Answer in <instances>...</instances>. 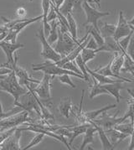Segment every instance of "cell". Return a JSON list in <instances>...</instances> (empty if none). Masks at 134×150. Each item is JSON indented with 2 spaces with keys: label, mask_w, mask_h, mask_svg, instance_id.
<instances>
[{
  "label": "cell",
  "mask_w": 134,
  "mask_h": 150,
  "mask_svg": "<svg viewBox=\"0 0 134 150\" xmlns=\"http://www.w3.org/2000/svg\"><path fill=\"white\" fill-rule=\"evenodd\" d=\"M128 92L130 94V96H132V99H133V101L134 102V91L133 90H131V89H128Z\"/></svg>",
  "instance_id": "obj_50"
},
{
  "label": "cell",
  "mask_w": 134,
  "mask_h": 150,
  "mask_svg": "<svg viewBox=\"0 0 134 150\" xmlns=\"http://www.w3.org/2000/svg\"><path fill=\"white\" fill-rule=\"evenodd\" d=\"M57 30H58V40H57L56 45L54 47V50L58 54H61L62 57L66 56L70 52H71L80 43L83 42L90 34L89 31L87 30L85 35L80 40H75L70 33H65V32L61 31V30L59 29V24H58Z\"/></svg>",
  "instance_id": "obj_1"
},
{
  "label": "cell",
  "mask_w": 134,
  "mask_h": 150,
  "mask_svg": "<svg viewBox=\"0 0 134 150\" xmlns=\"http://www.w3.org/2000/svg\"><path fill=\"white\" fill-rule=\"evenodd\" d=\"M49 1H50V2H51L52 4H53V2H54V0H49Z\"/></svg>",
  "instance_id": "obj_53"
},
{
  "label": "cell",
  "mask_w": 134,
  "mask_h": 150,
  "mask_svg": "<svg viewBox=\"0 0 134 150\" xmlns=\"http://www.w3.org/2000/svg\"><path fill=\"white\" fill-rule=\"evenodd\" d=\"M87 30L89 31L90 35H92V38L96 40V42L97 43L98 46H99V47L102 46L104 45V43H105V40H104V38L102 36V35H101L100 31H98V30H96L92 25L87 27Z\"/></svg>",
  "instance_id": "obj_33"
},
{
  "label": "cell",
  "mask_w": 134,
  "mask_h": 150,
  "mask_svg": "<svg viewBox=\"0 0 134 150\" xmlns=\"http://www.w3.org/2000/svg\"><path fill=\"white\" fill-rule=\"evenodd\" d=\"M83 0H65L63 4L60 7V12L65 16L68 13H71L74 8L80 6Z\"/></svg>",
  "instance_id": "obj_25"
},
{
  "label": "cell",
  "mask_w": 134,
  "mask_h": 150,
  "mask_svg": "<svg viewBox=\"0 0 134 150\" xmlns=\"http://www.w3.org/2000/svg\"><path fill=\"white\" fill-rule=\"evenodd\" d=\"M8 29L7 28L6 26L4 25H0V34H4V33H8Z\"/></svg>",
  "instance_id": "obj_48"
},
{
  "label": "cell",
  "mask_w": 134,
  "mask_h": 150,
  "mask_svg": "<svg viewBox=\"0 0 134 150\" xmlns=\"http://www.w3.org/2000/svg\"><path fill=\"white\" fill-rule=\"evenodd\" d=\"M96 132H97V127L91 123V125L87 127V129L84 132L85 135H84V138H83L82 144H81L80 147V150L84 149L87 144L94 143V136H95Z\"/></svg>",
  "instance_id": "obj_24"
},
{
  "label": "cell",
  "mask_w": 134,
  "mask_h": 150,
  "mask_svg": "<svg viewBox=\"0 0 134 150\" xmlns=\"http://www.w3.org/2000/svg\"><path fill=\"white\" fill-rule=\"evenodd\" d=\"M119 113V111H117L114 116H111V115L107 114L106 112H104L103 113H102V116L100 118L98 119H94L92 120L94 123H96L98 126H101L104 130L106 129H108V128H111L113 127L118 124V123H121L123 122L122 117H117Z\"/></svg>",
  "instance_id": "obj_13"
},
{
  "label": "cell",
  "mask_w": 134,
  "mask_h": 150,
  "mask_svg": "<svg viewBox=\"0 0 134 150\" xmlns=\"http://www.w3.org/2000/svg\"><path fill=\"white\" fill-rule=\"evenodd\" d=\"M91 125L90 122H86L84 124H79L78 126H71L70 127V130L71 131L72 134L71 136V138H68V144L71 146L73 141L75 140V138H77L78 136L83 134L85 132V130L87 129V127Z\"/></svg>",
  "instance_id": "obj_22"
},
{
  "label": "cell",
  "mask_w": 134,
  "mask_h": 150,
  "mask_svg": "<svg viewBox=\"0 0 134 150\" xmlns=\"http://www.w3.org/2000/svg\"><path fill=\"white\" fill-rule=\"evenodd\" d=\"M22 129L17 127L8 138H7L2 144H0V150H19L20 148V138L22 136Z\"/></svg>",
  "instance_id": "obj_15"
},
{
  "label": "cell",
  "mask_w": 134,
  "mask_h": 150,
  "mask_svg": "<svg viewBox=\"0 0 134 150\" xmlns=\"http://www.w3.org/2000/svg\"><path fill=\"white\" fill-rule=\"evenodd\" d=\"M55 19H57V13L55 12L54 4L50 2V8H49V12L47 13V16H46V20L48 23H49L50 21L55 20Z\"/></svg>",
  "instance_id": "obj_43"
},
{
  "label": "cell",
  "mask_w": 134,
  "mask_h": 150,
  "mask_svg": "<svg viewBox=\"0 0 134 150\" xmlns=\"http://www.w3.org/2000/svg\"><path fill=\"white\" fill-rule=\"evenodd\" d=\"M18 60V56L17 54H15L14 56V62L13 63V65L10 67V69L13 70L17 78H18V82L21 86H27V85H30L31 83H35V84H39L40 82V81L39 80H36V79H33L31 78L30 76H29L28 72L26 70L21 68L20 66H18L17 65Z\"/></svg>",
  "instance_id": "obj_12"
},
{
  "label": "cell",
  "mask_w": 134,
  "mask_h": 150,
  "mask_svg": "<svg viewBox=\"0 0 134 150\" xmlns=\"http://www.w3.org/2000/svg\"><path fill=\"white\" fill-rule=\"evenodd\" d=\"M133 31V30L131 29V26L128 24V20L123 15V12L122 10H120L118 13V21H117V24L116 25V30L113 35L114 40L117 41L123 37L128 35Z\"/></svg>",
  "instance_id": "obj_14"
},
{
  "label": "cell",
  "mask_w": 134,
  "mask_h": 150,
  "mask_svg": "<svg viewBox=\"0 0 134 150\" xmlns=\"http://www.w3.org/2000/svg\"><path fill=\"white\" fill-rule=\"evenodd\" d=\"M99 29H100V33H101V35L103 38L113 37L115 30H116V25L104 23L103 25Z\"/></svg>",
  "instance_id": "obj_30"
},
{
  "label": "cell",
  "mask_w": 134,
  "mask_h": 150,
  "mask_svg": "<svg viewBox=\"0 0 134 150\" xmlns=\"http://www.w3.org/2000/svg\"><path fill=\"white\" fill-rule=\"evenodd\" d=\"M130 136H131V141H130V144H129L128 149L133 150L134 149V127H133V131L132 134H131Z\"/></svg>",
  "instance_id": "obj_46"
},
{
  "label": "cell",
  "mask_w": 134,
  "mask_h": 150,
  "mask_svg": "<svg viewBox=\"0 0 134 150\" xmlns=\"http://www.w3.org/2000/svg\"><path fill=\"white\" fill-rule=\"evenodd\" d=\"M49 24H50V31H49V35L47 36L46 40L49 44L52 45L53 43H55L57 40H58V21L55 19V20H52L49 22Z\"/></svg>",
  "instance_id": "obj_28"
},
{
  "label": "cell",
  "mask_w": 134,
  "mask_h": 150,
  "mask_svg": "<svg viewBox=\"0 0 134 150\" xmlns=\"http://www.w3.org/2000/svg\"><path fill=\"white\" fill-rule=\"evenodd\" d=\"M29 1H30V2H32V1H33V0H29Z\"/></svg>",
  "instance_id": "obj_54"
},
{
  "label": "cell",
  "mask_w": 134,
  "mask_h": 150,
  "mask_svg": "<svg viewBox=\"0 0 134 150\" xmlns=\"http://www.w3.org/2000/svg\"><path fill=\"white\" fill-rule=\"evenodd\" d=\"M0 112H3V106H2V102H1V99H0Z\"/></svg>",
  "instance_id": "obj_52"
},
{
  "label": "cell",
  "mask_w": 134,
  "mask_h": 150,
  "mask_svg": "<svg viewBox=\"0 0 134 150\" xmlns=\"http://www.w3.org/2000/svg\"><path fill=\"white\" fill-rule=\"evenodd\" d=\"M32 69L33 71H43L44 74H48L50 76H60V75H63V74H67V75H70V76H73L75 77H78V78L83 79L84 78V76L82 75H80L77 73H75L73 71H68L66 70L62 67L58 66L55 62L52 61L50 60H45L42 63H39V64H32Z\"/></svg>",
  "instance_id": "obj_3"
},
{
  "label": "cell",
  "mask_w": 134,
  "mask_h": 150,
  "mask_svg": "<svg viewBox=\"0 0 134 150\" xmlns=\"http://www.w3.org/2000/svg\"><path fill=\"white\" fill-rule=\"evenodd\" d=\"M30 113L23 110L22 112H18L17 114L10 116L8 117L4 118L0 120V127L2 129H8L11 127H16L23 125L26 122H31L32 118L30 117Z\"/></svg>",
  "instance_id": "obj_8"
},
{
  "label": "cell",
  "mask_w": 134,
  "mask_h": 150,
  "mask_svg": "<svg viewBox=\"0 0 134 150\" xmlns=\"http://www.w3.org/2000/svg\"><path fill=\"white\" fill-rule=\"evenodd\" d=\"M128 24L131 26V29H132V30L134 31V16L133 17V18H131L129 21H128Z\"/></svg>",
  "instance_id": "obj_49"
},
{
  "label": "cell",
  "mask_w": 134,
  "mask_h": 150,
  "mask_svg": "<svg viewBox=\"0 0 134 150\" xmlns=\"http://www.w3.org/2000/svg\"><path fill=\"white\" fill-rule=\"evenodd\" d=\"M16 127H11L8 129H0V144H2L7 138H8L10 135H12L13 132L15 131Z\"/></svg>",
  "instance_id": "obj_40"
},
{
  "label": "cell",
  "mask_w": 134,
  "mask_h": 150,
  "mask_svg": "<svg viewBox=\"0 0 134 150\" xmlns=\"http://www.w3.org/2000/svg\"><path fill=\"white\" fill-rule=\"evenodd\" d=\"M133 127H134V122H128V123H118L115 126L113 127V128H115L116 130L119 131V132H122V133H125V134H128V135H131L132 132L133 131Z\"/></svg>",
  "instance_id": "obj_32"
},
{
  "label": "cell",
  "mask_w": 134,
  "mask_h": 150,
  "mask_svg": "<svg viewBox=\"0 0 134 150\" xmlns=\"http://www.w3.org/2000/svg\"><path fill=\"white\" fill-rule=\"evenodd\" d=\"M24 47H25V45L21 43H11L5 41V40L0 41V48L3 50V51L5 53L7 56V62H5L4 64H2L1 67H7L10 69L13 63L14 62L13 54L14 53L15 50H17L18 49L24 48Z\"/></svg>",
  "instance_id": "obj_11"
},
{
  "label": "cell",
  "mask_w": 134,
  "mask_h": 150,
  "mask_svg": "<svg viewBox=\"0 0 134 150\" xmlns=\"http://www.w3.org/2000/svg\"><path fill=\"white\" fill-rule=\"evenodd\" d=\"M124 57L125 53H117L114 54V56L111 58V69L113 73L116 75H120L121 69L123 66L124 62Z\"/></svg>",
  "instance_id": "obj_20"
},
{
  "label": "cell",
  "mask_w": 134,
  "mask_h": 150,
  "mask_svg": "<svg viewBox=\"0 0 134 150\" xmlns=\"http://www.w3.org/2000/svg\"><path fill=\"white\" fill-rule=\"evenodd\" d=\"M85 48L92 49V50H97V49L99 48V46H98L97 43L96 42V40H95L93 38L91 37V38L89 39L87 44H86V45H85Z\"/></svg>",
  "instance_id": "obj_44"
},
{
  "label": "cell",
  "mask_w": 134,
  "mask_h": 150,
  "mask_svg": "<svg viewBox=\"0 0 134 150\" xmlns=\"http://www.w3.org/2000/svg\"><path fill=\"white\" fill-rule=\"evenodd\" d=\"M122 81H117V82H114V83H110V84H105L102 85L105 90L107 91L108 94L111 95L112 96H114L116 98V102H120L121 99H123L124 97H122L120 95V90L123 88V86H122Z\"/></svg>",
  "instance_id": "obj_17"
},
{
  "label": "cell",
  "mask_w": 134,
  "mask_h": 150,
  "mask_svg": "<svg viewBox=\"0 0 134 150\" xmlns=\"http://www.w3.org/2000/svg\"><path fill=\"white\" fill-rule=\"evenodd\" d=\"M97 53V52L96 50H92V49H88L85 47L80 52V56H81L83 61L86 64L88 61H90V60L96 57Z\"/></svg>",
  "instance_id": "obj_35"
},
{
  "label": "cell",
  "mask_w": 134,
  "mask_h": 150,
  "mask_svg": "<svg viewBox=\"0 0 134 150\" xmlns=\"http://www.w3.org/2000/svg\"><path fill=\"white\" fill-rule=\"evenodd\" d=\"M59 76V80H60V81L62 82V83H64V84H67L69 85L71 87H72V88H75L76 86H75V85L74 84V82L72 81V80L71 79V76L70 75H67V74H63V75H60V76Z\"/></svg>",
  "instance_id": "obj_41"
},
{
  "label": "cell",
  "mask_w": 134,
  "mask_h": 150,
  "mask_svg": "<svg viewBox=\"0 0 134 150\" xmlns=\"http://www.w3.org/2000/svg\"><path fill=\"white\" fill-rule=\"evenodd\" d=\"M75 60L76 65L78 66L79 69L80 70V71L82 72V75H83L84 77H85V81L90 82V81H91V79H90V76H89L90 74H89V73L87 72V71H86V68H85L86 64H85V62L83 61V60H82V58H81V56H80V54H78Z\"/></svg>",
  "instance_id": "obj_34"
},
{
  "label": "cell",
  "mask_w": 134,
  "mask_h": 150,
  "mask_svg": "<svg viewBox=\"0 0 134 150\" xmlns=\"http://www.w3.org/2000/svg\"><path fill=\"white\" fill-rule=\"evenodd\" d=\"M64 1H65V0H54L53 4H54L57 8H60V7L63 4Z\"/></svg>",
  "instance_id": "obj_47"
},
{
  "label": "cell",
  "mask_w": 134,
  "mask_h": 150,
  "mask_svg": "<svg viewBox=\"0 0 134 150\" xmlns=\"http://www.w3.org/2000/svg\"><path fill=\"white\" fill-rule=\"evenodd\" d=\"M72 107L73 106H72V102H71V97L69 96L62 97L59 104V111L61 112V116L66 118H69Z\"/></svg>",
  "instance_id": "obj_19"
},
{
  "label": "cell",
  "mask_w": 134,
  "mask_h": 150,
  "mask_svg": "<svg viewBox=\"0 0 134 150\" xmlns=\"http://www.w3.org/2000/svg\"><path fill=\"white\" fill-rule=\"evenodd\" d=\"M24 109L22 108H20V107H18V106H16L15 108H12L11 110H9V111H8L6 112H0V120H2V119H4V118H6V117H10V116H13V115L14 114H17L18 112H22Z\"/></svg>",
  "instance_id": "obj_38"
},
{
  "label": "cell",
  "mask_w": 134,
  "mask_h": 150,
  "mask_svg": "<svg viewBox=\"0 0 134 150\" xmlns=\"http://www.w3.org/2000/svg\"><path fill=\"white\" fill-rule=\"evenodd\" d=\"M106 136L109 138L110 142L111 143V144L115 147L116 145L119 144L122 141H123L125 138H127L129 137V135L128 134H125V133H122V132H119L116 130L115 128L111 127V128H108V129H106L104 130Z\"/></svg>",
  "instance_id": "obj_16"
},
{
  "label": "cell",
  "mask_w": 134,
  "mask_h": 150,
  "mask_svg": "<svg viewBox=\"0 0 134 150\" xmlns=\"http://www.w3.org/2000/svg\"><path fill=\"white\" fill-rule=\"evenodd\" d=\"M121 71L131 73L134 76V60L127 53H125L124 62L121 69Z\"/></svg>",
  "instance_id": "obj_31"
},
{
  "label": "cell",
  "mask_w": 134,
  "mask_h": 150,
  "mask_svg": "<svg viewBox=\"0 0 134 150\" xmlns=\"http://www.w3.org/2000/svg\"><path fill=\"white\" fill-rule=\"evenodd\" d=\"M54 78V76H50L48 74H44L43 76L42 80L40 81V82L37 86V87L33 88L30 87V85H27L25 86L29 90H31L34 91L37 96H39V98L43 100L44 102H47V105L52 104L51 102V96H50V81Z\"/></svg>",
  "instance_id": "obj_4"
},
{
  "label": "cell",
  "mask_w": 134,
  "mask_h": 150,
  "mask_svg": "<svg viewBox=\"0 0 134 150\" xmlns=\"http://www.w3.org/2000/svg\"><path fill=\"white\" fill-rule=\"evenodd\" d=\"M44 134H43V133H41V132H39V134H37L36 136L31 140L30 144H28L26 147H25V148H21V149H23V150L30 149H31V148H33L34 146H36L37 144H39V143L42 141L43 139H44Z\"/></svg>",
  "instance_id": "obj_37"
},
{
  "label": "cell",
  "mask_w": 134,
  "mask_h": 150,
  "mask_svg": "<svg viewBox=\"0 0 134 150\" xmlns=\"http://www.w3.org/2000/svg\"><path fill=\"white\" fill-rule=\"evenodd\" d=\"M116 107V104H112V105H108V106H106L102 108H100L97 110H94V111H91V112H84L85 117L87 119V122L89 121L94 120L95 118H97L99 115H101L102 113H103L104 112H107L110 109H112V108H115Z\"/></svg>",
  "instance_id": "obj_26"
},
{
  "label": "cell",
  "mask_w": 134,
  "mask_h": 150,
  "mask_svg": "<svg viewBox=\"0 0 134 150\" xmlns=\"http://www.w3.org/2000/svg\"><path fill=\"white\" fill-rule=\"evenodd\" d=\"M36 36L41 43V45H42L41 56L44 60H50L54 62H56V61L61 60L62 56L60 54H58L54 50V48L51 47V45L49 44L47 41L46 37H45L44 33L43 24H41V27L39 28V30H38Z\"/></svg>",
  "instance_id": "obj_6"
},
{
  "label": "cell",
  "mask_w": 134,
  "mask_h": 150,
  "mask_svg": "<svg viewBox=\"0 0 134 150\" xmlns=\"http://www.w3.org/2000/svg\"><path fill=\"white\" fill-rule=\"evenodd\" d=\"M86 68V71L87 72L92 76V77H94L97 81H98V83L101 85H105V84H110V83H114V82H117V81H122V82H125L124 81L122 80H112V79L109 78L108 76H105L103 75H101L97 72L94 71H92L88 66H85Z\"/></svg>",
  "instance_id": "obj_23"
},
{
  "label": "cell",
  "mask_w": 134,
  "mask_h": 150,
  "mask_svg": "<svg viewBox=\"0 0 134 150\" xmlns=\"http://www.w3.org/2000/svg\"><path fill=\"white\" fill-rule=\"evenodd\" d=\"M16 14L18 18H25L27 15V10L25 9L24 7H19L16 10Z\"/></svg>",
  "instance_id": "obj_45"
},
{
  "label": "cell",
  "mask_w": 134,
  "mask_h": 150,
  "mask_svg": "<svg viewBox=\"0 0 134 150\" xmlns=\"http://www.w3.org/2000/svg\"><path fill=\"white\" fill-rule=\"evenodd\" d=\"M43 16L39 15L38 17H35V18H25V20L18 22L16 24H14L11 29H9L8 33H7L6 37L4 38V40L5 41H8L11 43H16L17 41V37H18V34L25 29L26 26H28L29 24H33L36 21H39L40 19H42Z\"/></svg>",
  "instance_id": "obj_10"
},
{
  "label": "cell",
  "mask_w": 134,
  "mask_h": 150,
  "mask_svg": "<svg viewBox=\"0 0 134 150\" xmlns=\"http://www.w3.org/2000/svg\"><path fill=\"white\" fill-rule=\"evenodd\" d=\"M92 80H93V86H91V91H90V98L91 99L96 97L97 96H99V95H102V94H107L108 95L107 91L105 90L102 87V86L99 84L96 79L92 77Z\"/></svg>",
  "instance_id": "obj_27"
},
{
  "label": "cell",
  "mask_w": 134,
  "mask_h": 150,
  "mask_svg": "<svg viewBox=\"0 0 134 150\" xmlns=\"http://www.w3.org/2000/svg\"><path fill=\"white\" fill-rule=\"evenodd\" d=\"M7 33H4V34H0V41H2L3 40H4V38L6 37Z\"/></svg>",
  "instance_id": "obj_51"
},
{
  "label": "cell",
  "mask_w": 134,
  "mask_h": 150,
  "mask_svg": "<svg viewBox=\"0 0 134 150\" xmlns=\"http://www.w3.org/2000/svg\"><path fill=\"white\" fill-rule=\"evenodd\" d=\"M62 68L66 69V70H68V71H73L75 73H77V74H80V75H82V72L80 71V70L79 69V67L75 66V64L72 61H68L66 63H65L63 66H61ZM83 76V75H82ZM85 78V77H84Z\"/></svg>",
  "instance_id": "obj_39"
},
{
  "label": "cell",
  "mask_w": 134,
  "mask_h": 150,
  "mask_svg": "<svg viewBox=\"0 0 134 150\" xmlns=\"http://www.w3.org/2000/svg\"><path fill=\"white\" fill-rule=\"evenodd\" d=\"M128 112L122 117L123 122L127 120L128 118L131 119V122H134V102L133 99H128Z\"/></svg>",
  "instance_id": "obj_36"
},
{
  "label": "cell",
  "mask_w": 134,
  "mask_h": 150,
  "mask_svg": "<svg viewBox=\"0 0 134 150\" xmlns=\"http://www.w3.org/2000/svg\"><path fill=\"white\" fill-rule=\"evenodd\" d=\"M111 59L110 60L109 63H108L106 66H104V67H102V68H99V69H97V70H95L94 71L97 72V73L101 74V75H103L105 76H112V77H114V78L122 80V81H124L125 82H129V83H133V82H134V81L129 80V79L125 78V77H122L120 75H116L115 73H113L112 71H111Z\"/></svg>",
  "instance_id": "obj_21"
},
{
  "label": "cell",
  "mask_w": 134,
  "mask_h": 150,
  "mask_svg": "<svg viewBox=\"0 0 134 150\" xmlns=\"http://www.w3.org/2000/svg\"><path fill=\"white\" fill-rule=\"evenodd\" d=\"M126 53L134 60V31L130 38Z\"/></svg>",
  "instance_id": "obj_42"
},
{
  "label": "cell",
  "mask_w": 134,
  "mask_h": 150,
  "mask_svg": "<svg viewBox=\"0 0 134 150\" xmlns=\"http://www.w3.org/2000/svg\"><path fill=\"white\" fill-rule=\"evenodd\" d=\"M0 91H6L14 98V103L19 101V98L27 91L23 86L19 84L18 78L13 71L10 72L5 78L0 79Z\"/></svg>",
  "instance_id": "obj_2"
},
{
  "label": "cell",
  "mask_w": 134,
  "mask_h": 150,
  "mask_svg": "<svg viewBox=\"0 0 134 150\" xmlns=\"http://www.w3.org/2000/svg\"><path fill=\"white\" fill-rule=\"evenodd\" d=\"M0 129H2V128H1V127H0Z\"/></svg>",
  "instance_id": "obj_55"
},
{
  "label": "cell",
  "mask_w": 134,
  "mask_h": 150,
  "mask_svg": "<svg viewBox=\"0 0 134 150\" xmlns=\"http://www.w3.org/2000/svg\"><path fill=\"white\" fill-rule=\"evenodd\" d=\"M81 6L84 9L85 15H86V21L85 23L83 24V25L85 26L86 24H91L98 31H100V29L98 27V20L100 18H103L105 16H108L111 14L110 12H100L97 10L96 8H92L89 3L85 0H83L81 3Z\"/></svg>",
  "instance_id": "obj_7"
},
{
  "label": "cell",
  "mask_w": 134,
  "mask_h": 150,
  "mask_svg": "<svg viewBox=\"0 0 134 150\" xmlns=\"http://www.w3.org/2000/svg\"><path fill=\"white\" fill-rule=\"evenodd\" d=\"M23 96H25V99L21 102H15L14 105L22 108L24 110L27 111L30 114L35 112V113L39 116V117L43 120L41 110H40L39 102H38L39 98L36 94L31 90H29V91L26 92Z\"/></svg>",
  "instance_id": "obj_5"
},
{
  "label": "cell",
  "mask_w": 134,
  "mask_h": 150,
  "mask_svg": "<svg viewBox=\"0 0 134 150\" xmlns=\"http://www.w3.org/2000/svg\"><path fill=\"white\" fill-rule=\"evenodd\" d=\"M66 16L69 25V32L75 40H77V24L72 15V13H68Z\"/></svg>",
  "instance_id": "obj_29"
},
{
  "label": "cell",
  "mask_w": 134,
  "mask_h": 150,
  "mask_svg": "<svg viewBox=\"0 0 134 150\" xmlns=\"http://www.w3.org/2000/svg\"><path fill=\"white\" fill-rule=\"evenodd\" d=\"M24 124H25L27 127H20L22 129V131H31V132H41L44 135H47L49 137H51V138H55L56 140H58L59 142H61L64 145H66L67 149L69 150L71 149V148L70 147V145L67 142V139L65 137L61 136V135H59V134H56L55 132H51V131H49L45 128H44L40 126L39 123L38 122H26Z\"/></svg>",
  "instance_id": "obj_9"
},
{
  "label": "cell",
  "mask_w": 134,
  "mask_h": 150,
  "mask_svg": "<svg viewBox=\"0 0 134 150\" xmlns=\"http://www.w3.org/2000/svg\"><path fill=\"white\" fill-rule=\"evenodd\" d=\"M88 122L92 123V125H94V126L97 127V132H98L99 138H100L101 143H102V149L104 150L114 149V146L110 142L109 138L106 136V132L104 131L103 128L101 126H98L96 123H94L92 121H89Z\"/></svg>",
  "instance_id": "obj_18"
}]
</instances>
